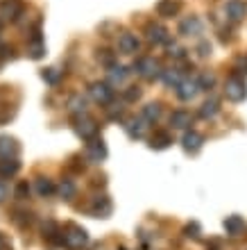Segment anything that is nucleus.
Returning <instances> with one entry per match:
<instances>
[{"label": "nucleus", "instance_id": "nucleus-1", "mask_svg": "<svg viewBox=\"0 0 247 250\" xmlns=\"http://www.w3.org/2000/svg\"><path fill=\"white\" fill-rule=\"evenodd\" d=\"M61 241H64L68 248L79 250L89 244V234H86L84 228H79V225H75V223H68L64 230H61Z\"/></svg>", "mask_w": 247, "mask_h": 250}, {"label": "nucleus", "instance_id": "nucleus-2", "mask_svg": "<svg viewBox=\"0 0 247 250\" xmlns=\"http://www.w3.org/2000/svg\"><path fill=\"white\" fill-rule=\"evenodd\" d=\"M225 96L229 100H234V103H241V100L247 98V84L245 80L241 75H231L227 80V84H225Z\"/></svg>", "mask_w": 247, "mask_h": 250}, {"label": "nucleus", "instance_id": "nucleus-3", "mask_svg": "<svg viewBox=\"0 0 247 250\" xmlns=\"http://www.w3.org/2000/svg\"><path fill=\"white\" fill-rule=\"evenodd\" d=\"M75 132H77L82 139H95L98 137V123H95V119H91L89 114H79V116H75Z\"/></svg>", "mask_w": 247, "mask_h": 250}, {"label": "nucleus", "instance_id": "nucleus-4", "mask_svg": "<svg viewBox=\"0 0 247 250\" xmlns=\"http://www.w3.org/2000/svg\"><path fill=\"white\" fill-rule=\"evenodd\" d=\"M134 68H136V73L145 80H154L161 75V66H159V62H156L154 57H138Z\"/></svg>", "mask_w": 247, "mask_h": 250}, {"label": "nucleus", "instance_id": "nucleus-5", "mask_svg": "<svg viewBox=\"0 0 247 250\" xmlns=\"http://www.w3.org/2000/svg\"><path fill=\"white\" fill-rule=\"evenodd\" d=\"M89 93H91V98L100 105H109L111 100H114V89L109 84H102V82H93L89 86Z\"/></svg>", "mask_w": 247, "mask_h": 250}, {"label": "nucleus", "instance_id": "nucleus-6", "mask_svg": "<svg viewBox=\"0 0 247 250\" xmlns=\"http://www.w3.org/2000/svg\"><path fill=\"white\" fill-rule=\"evenodd\" d=\"M86 157L91 159V162H95V164L104 162L107 159V144H104L102 139H91L89 146H86Z\"/></svg>", "mask_w": 247, "mask_h": 250}, {"label": "nucleus", "instance_id": "nucleus-7", "mask_svg": "<svg viewBox=\"0 0 247 250\" xmlns=\"http://www.w3.org/2000/svg\"><path fill=\"white\" fill-rule=\"evenodd\" d=\"M145 39L150 41V43H168V30L163 25H159V23H148V27H145Z\"/></svg>", "mask_w": 247, "mask_h": 250}, {"label": "nucleus", "instance_id": "nucleus-8", "mask_svg": "<svg viewBox=\"0 0 247 250\" xmlns=\"http://www.w3.org/2000/svg\"><path fill=\"white\" fill-rule=\"evenodd\" d=\"M19 155V141L14 137H7L2 134L0 137V159H12Z\"/></svg>", "mask_w": 247, "mask_h": 250}, {"label": "nucleus", "instance_id": "nucleus-9", "mask_svg": "<svg viewBox=\"0 0 247 250\" xmlns=\"http://www.w3.org/2000/svg\"><path fill=\"white\" fill-rule=\"evenodd\" d=\"M175 89H177V96H179L182 100H193L197 96V91H200L197 80H182Z\"/></svg>", "mask_w": 247, "mask_h": 250}, {"label": "nucleus", "instance_id": "nucleus-10", "mask_svg": "<svg viewBox=\"0 0 247 250\" xmlns=\"http://www.w3.org/2000/svg\"><path fill=\"white\" fill-rule=\"evenodd\" d=\"M111 211H114V205H111V200L107 196H100L93 200L91 205V214L93 216H98V218H107L111 216Z\"/></svg>", "mask_w": 247, "mask_h": 250}, {"label": "nucleus", "instance_id": "nucleus-11", "mask_svg": "<svg viewBox=\"0 0 247 250\" xmlns=\"http://www.w3.org/2000/svg\"><path fill=\"white\" fill-rule=\"evenodd\" d=\"M179 34H184V37H197V34H202V21L197 16L184 19L179 23Z\"/></svg>", "mask_w": 247, "mask_h": 250}, {"label": "nucleus", "instance_id": "nucleus-12", "mask_svg": "<svg viewBox=\"0 0 247 250\" xmlns=\"http://www.w3.org/2000/svg\"><path fill=\"white\" fill-rule=\"evenodd\" d=\"M170 125L175 130H189L190 125H193V116L186 109H177V112L170 114Z\"/></svg>", "mask_w": 247, "mask_h": 250}, {"label": "nucleus", "instance_id": "nucleus-13", "mask_svg": "<svg viewBox=\"0 0 247 250\" xmlns=\"http://www.w3.org/2000/svg\"><path fill=\"white\" fill-rule=\"evenodd\" d=\"M138 48H141V41L136 39V34H123L118 39V50L123 55H134L138 53Z\"/></svg>", "mask_w": 247, "mask_h": 250}, {"label": "nucleus", "instance_id": "nucleus-14", "mask_svg": "<svg viewBox=\"0 0 247 250\" xmlns=\"http://www.w3.org/2000/svg\"><path fill=\"white\" fill-rule=\"evenodd\" d=\"M182 144H184V150L186 152H197L202 148V144H204V137L195 130H189L186 134H184Z\"/></svg>", "mask_w": 247, "mask_h": 250}, {"label": "nucleus", "instance_id": "nucleus-15", "mask_svg": "<svg viewBox=\"0 0 247 250\" xmlns=\"http://www.w3.org/2000/svg\"><path fill=\"white\" fill-rule=\"evenodd\" d=\"M170 144H172V134L166 130H156L152 134V139H150V148L152 150H166Z\"/></svg>", "mask_w": 247, "mask_h": 250}, {"label": "nucleus", "instance_id": "nucleus-16", "mask_svg": "<svg viewBox=\"0 0 247 250\" xmlns=\"http://www.w3.org/2000/svg\"><path fill=\"white\" fill-rule=\"evenodd\" d=\"M20 12H23V7H20L19 0H7V2L0 5V16L5 21H16L20 16Z\"/></svg>", "mask_w": 247, "mask_h": 250}, {"label": "nucleus", "instance_id": "nucleus-17", "mask_svg": "<svg viewBox=\"0 0 247 250\" xmlns=\"http://www.w3.org/2000/svg\"><path fill=\"white\" fill-rule=\"evenodd\" d=\"M225 230H227V234H231V237H241L243 232H245V221H243V216H238V214L227 216L225 218Z\"/></svg>", "mask_w": 247, "mask_h": 250}, {"label": "nucleus", "instance_id": "nucleus-18", "mask_svg": "<svg viewBox=\"0 0 247 250\" xmlns=\"http://www.w3.org/2000/svg\"><path fill=\"white\" fill-rule=\"evenodd\" d=\"M225 9H227V16L231 21H243L247 16V5L243 0H229Z\"/></svg>", "mask_w": 247, "mask_h": 250}, {"label": "nucleus", "instance_id": "nucleus-19", "mask_svg": "<svg viewBox=\"0 0 247 250\" xmlns=\"http://www.w3.org/2000/svg\"><path fill=\"white\" fill-rule=\"evenodd\" d=\"M27 53H30V57H32V60H41V57L46 55V43H43V39H41L39 32L32 34L30 46H27Z\"/></svg>", "mask_w": 247, "mask_h": 250}, {"label": "nucleus", "instance_id": "nucleus-20", "mask_svg": "<svg viewBox=\"0 0 247 250\" xmlns=\"http://www.w3.org/2000/svg\"><path fill=\"white\" fill-rule=\"evenodd\" d=\"M179 7L182 5H179L177 0H159V5H156V14L163 16V19H172V16H177Z\"/></svg>", "mask_w": 247, "mask_h": 250}, {"label": "nucleus", "instance_id": "nucleus-21", "mask_svg": "<svg viewBox=\"0 0 247 250\" xmlns=\"http://www.w3.org/2000/svg\"><path fill=\"white\" fill-rule=\"evenodd\" d=\"M19 171H20V162L16 157L0 162V178H14Z\"/></svg>", "mask_w": 247, "mask_h": 250}, {"label": "nucleus", "instance_id": "nucleus-22", "mask_svg": "<svg viewBox=\"0 0 247 250\" xmlns=\"http://www.w3.org/2000/svg\"><path fill=\"white\" fill-rule=\"evenodd\" d=\"M145 121L143 119H132L127 121V125H125V130H127V134H130L132 139H141L143 137V132H145Z\"/></svg>", "mask_w": 247, "mask_h": 250}, {"label": "nucleus", "instance_id": "nucleus-23", "mask_svg": "<svg viewBox=\"0 0 247 250\" xmlns=\"http://www.w3.org/2000/svg\"><path fill=\"white\" fill-rule=\"evenodd\" d=\"M68 112L75 114V116L86 114V100L82 98L79 93H75V96H71V98H68Z\"/></svg>", "mask_w": 247, "mask_h": 250}, {"label": "nucleus", "instance_id": "nucleus-24", "mask_svg": "<svg viewBox=\"0 0 247 250\" xmlns=\"http://www.w3.org/2000/svg\"><path fill=\"white\" fill-rule=\"evenodd\" d=\"M57 191H59V196L64 198V200H73V198H75V193H77V187H75V182H73V180L64 178Z\"/></svg>", "mask_w": 247, "mask_h": 250}, {"label": "nucleus", "instance_id": "nucleus-25", "mask_svg": "<svg viewBox=\"0 0 247 250\" xmlns=\"http://www.w3.org/2000/svg\"><path fill=\"white\" fill-rule=\"evenodd\" d=\"M161 116V105L159 103H150V105L143 107V121L145 123H154Z\"/></svg>", "mask_w": 247, "mask_h": 250}, {"label": "nucleus", "instance_id": "nucleus-26", "mask_svg": "<svg viewBox=\"0 0 247 250\" xmlns=\"http://www.w3.org/2000/svg\"><path fill=\"white\" fill-rule=\"evenodd\" d=\"M218 112H220V107H218V100H213V98L207 100V103L200 107V116H202V119H213Z\"/></svg>", "mask_w": 247, "mask_h": 250}, {"label": "nucleus", "instance_id": "nucleus-27", "mask_svg": "<svg viewBox=\"0 0 247 250\" xmlns=\"http://www.w3.org/2000/svg\"><path fill=\"white\" fill-rule=\"evenodd\" d=\"M161 75H163V82H166L168 86H177L184 80L179 68H168V71H161Z\"/></svg>", "mask_w": 247, "mask_h": 250}, {"label": "nucleus", "instance_id": "nucleus-28", "mask_svg": "<svg viewBox=\"0 0 247 250\" xmlns=\"http://www.w3.org/2000/svg\"><path fill=\"white\" fill-rule=\"evenodd\" d=\"M37 193H39L41 198L55 193V185H52V180L50 178H37Z\"/></svg>", "mask_w": 247, "mask_h": 250}, {"label": "nucleus", "instance_id": "nucleus-29", "mask_svg": "<svg viewBox=\"0 0 247 250\" xmlns=\"http://www.w3.org/2000/svg\"><path fill=\"white\" fill-rule=\"evenodd\" d=\"M213 84H215L213 73H202L200 78H197V86H200V91H209V89H213Z\"/></svg>", "mask_w": 247, "mask_h": 250}, {"label": "nucleus", "instance_id": "nucleus-30", "mask_svg": "<svg viewBox=\"0 0 247 250\" xmlns=\"http://www.w3.org/2000/svg\"><path fill=\"white\" fill-rule=\"evenodd\" d=\"M127 73L130 71H127L125 66H116V64L109 66V80L111 82H123V80L127 78Z\"/></svg>", "mask_w": 247, "mask_h": 250}, {"label": "nucleus", "instance_id": "nucleus-31", "mask_svg": "<svg viewBox=\"0 0 247 250\" xmlns=\"http://www.w3.org/2000/svg\"><path fill=\"white\" fill-rule=\"evenodd\" d=\"M41 78L46 80L48 84H57V82H59V78H61V75H59V71H57V68H46V71L41 73Z\"/></svg>", "mask_w": 247, "mask_h": 250}, {"label": "nucleus", "instance_id": "nucleus-32", "mask_svg": "<svg viewBox=\"0 0 247 250\" xmlns=\"http://www.w3.org/2000/svg\"><path fill=\"white\" fill-rule=\"evenodd\" d=\"M123 98H125V103H134V100L141 98V89H138V86H127L123 93Z\"/></svg>", "mask_w": 247, "mask_h": 250}, {"label": "nucleus", "instance_id": "nucleus-33", "mask_svg": "<svg viewBox=\"0 0 247 250\" xmlns=\"http://www.w3.org/2000/svg\"><path fill=\"white\" fill-rule=\"evenodd\" d=\"M200 232H202L200 230V223H195V221L184 228V234H186V237H190V239H197V237H200Z\"/></svg>", "mask_w": 247, "mask_h": 250}, {"label": "nucleus", "instance_id": "nucleus-34", "mask_svg": "<svg viewBox=\"0 0 247 250\" xmlns=\"http://www.w3.org/2000/svg\"><path fill=\"white\" fill-rule=\"evenodd\" d=\"M98 62H102L104 66H114V55L109 50H100L98 53Z\"/></svg>", "mask_w": 247, "mask_h": 250}, {"label": "nucleus", "instance_id": "nucleus-35", "mask_svg": "<svg viewBox=\"0 0 247 250\" xmlns=\"http://www.w3.org/2000/svg\"><path fill=\"white\" fill-rule=\"evenodd\" d=\"M27 193H30V187H27V182H19V187H16V198H27Z\"/></svg>", "mask_w": 247, "mask_h": 250}, {"label": "nucleus", "instance_id": "nucleus-36", "mask_svg": "<svg viewBox=\"0 0 247 250\" xmlns=\"http://www.w3.org/2000/svg\"><path fill=\"white\" fill-rule=\"evenodd\" d=\"M197 53H200V57H209V55H211V46H209V41H202L200 46H197Z\"/></svg>", "mask_w": 247, "mask_h": 250}, {"label": "nucleus", "instance_id": "nucleus-37", "mask_svg": "<svg viewBox=\"0 0 247 250\" xmlns=\"http://www.w3.org/2000/svg\"><path fill=\"white\" fill-rule=\"evenodd\" d=\"M170 55H172V57H177V60H184V55H186V50L172 43V46H170Z\"/></svg>", "mask_w": 247, "mask_h": 250}, {"label": "nucleus", "instance_id": "nucleus-38", "mask_svg": "<svg viewBox=\"0 0 247 250\" xmlns=\"http://www.w3.org/2000/svg\"><path fill=\"white\" fill-rule=\"evenodd\" d=\"M238 73H247V60H245V57L238 62Z\"/></svg>", "mask_w": 247, "mask_h": 250}, {"label": "nucleus", "instance_id": "nucleus-39", "mask_svg": "<svg viewBox=\"0 0 247 250\" xmlns=\"http://www.w3.org/2000/svg\"><path fill=\"white\" fill-rule=\"evenodd\" d=\"M7 198V187H5V182H0V203Z\"/></svg>", "mask_w": 247, "mask_h": 250}, {"label": "nucleus", "instance_id": "nucleus-40", "mask_svg": "<svg viewBox=\"0 0 247 250\" xmlns=\"http://www.w3.org/2000/svg\"><path fill=\"white\" fill-rule=\"evenodd\" d=\"M7 248V239H5V234H0V250H5Z\"/></svg>", "mask_w": 247, "mask_h": 250}]
</instances>
